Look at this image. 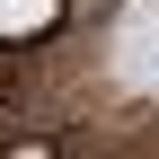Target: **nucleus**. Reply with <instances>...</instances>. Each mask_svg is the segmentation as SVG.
<instances>
[{
	"label": "nucleus",
	"mask_w": 159,
	"mask_h": 159,
	"mask_svg": "<svg viewBox=\"0 0 159 159\" xmlns=\"http://www.w3.org/2000/svg\"><path fill=\"white\" fill-rule=\"evenodd\" d=\"M62 18V0H0V35H35Z\"/></svg>",
	"instance_id": "1"
}]
</instances>
